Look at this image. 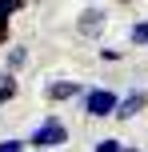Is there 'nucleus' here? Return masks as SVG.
Wrapping results in <instances>:
<instances>
[{"mask_svg": "<svg viewBox=\"0 0 148 152\" xmlns=\"http://www.w3.org/2000/svg\"><path fill=\"white\" fill-rule=\"evenodd\" d=\"M68 144V128H64V120H56V116H44V124H36V128L28 132V148L36 152H52Z\"/></svg>", "mask_w": 148, "mask_h": 152, "instance_id": "f257e3e1", "label": "nucleus"}, {"mask_svg": "<svg viewBox=\"0 0 148 152\" xmlns=\"http://www.w3.org/2000/svg\"><path fill=\"white\" fill-rule=\"evenodd\" d=\"M120 108V96L112 88H88L84 92V112L92 116V120H104V116H116Z\"/></svg>", "mask_w": 148, "mask_h": 152, "instance_id": "f03ea898", "label": "nucleus"}, {"mask_svg": "<svg viewBox=\"0 0 148 152\" xmlns=\"http://www.w3.org/2000/svg\"><path fill=\"white\" fill-rule=\"evenodd\" d=\"M80 36H88V40H96L104 32V24H108V12H104V8H84V12H80Z\"/></svg>", "mask_w": 148, "mask_h": 152, "instance_id": "7ed1b4c3", "label": "nucleus"}, {"mask_svg": "<svg viewBox=\"0 0 148 152\" xmlns=\"http://www.w3.org/2000/svg\"><path fill=\"white\" fill-rule=\"evenodd\" d=\"M84 92H88V88L76 84V80H52V84L44 88V96H48V100H76V96L84 100Z\"/></svg>", "mask_w": 148, "mask_h": 152, "instance_id": "20e7f679", "label": "nucleus"}, {"mask_svg": "<svg viewBox=\"0 0 148 152\" xmlns=\"http://www.w3.org/2000/svg\"><path fill=\"white\" fill-rule=\"evenodd\" d=\"M144 104H148L144 92H128V96L120 100V108H116V120H132L136 112H144Z\"/></svg>", "mask_w": 148, "mask_h": 152, "instance_id": "39448f33", "label": "nucleus"}, {"mask_svg": "<svg viewBox=\"0 0 148 152\" xmlns=\"http://www.w3.org/2000/svg\"><path fill=\"white\" fill-rule=\"evenodd\" d=\"M20 0H4V4H0V44H4V40H8V16H12V12H20Z\"/></svg>", "mask_w": 148, "mask_h": 152, "instance_id": "423d86ee", "label": "nucleus"}, {"mask_svg": "<svg viewBox=\"0 0 148 152\" xmlns=\"http://www.w3.org/2000/svg\"><path fill=\"white\" fill-rule=\"evenodd\" d=\"M16 96V72H0V104H8V100Z\"/></svg>", "mask_w": 148, "mask_h": 152, "instance_id": "0eeeda50", "label": "nucleus"}, {"mask_svg": "<svg viewBox=\"0 0 148 152\" xmlns=\"http://www.w3.org/2000/svg\"><path fill=\"white\" fill-rule=\"evenodd\" d=\"M24 64H28V48H24V44H16L12 52H8V72H16V68H24Z\"/></svg>", "mask_w": 148, "mask_h": 152, "instance_id": "6e6552de", "label": "nucleus"}, {"mask_svg": "<svg viewBox=\"0 0 148 152\" xmlns=\"http://www.w3.org/2000/svg\"><path fill=\"white\" fill-rule=\"evenodd\" d=\"M128 40H132L136 48H140V44H148V16H144V20H136V24H132V32H128Z\"/></svg>", "mask_w": 148, "mask_h": 152, "instance_id": "1a4fd4ad", "label": "nucleus"}, {"mask_svg": "<svg viewBox=\"0 0 148 152\" xmlns=\"http://www.w3.org/2000/svg\"><path fill=\"white\" fill-rule=\"evenodd\" d=\"M92 152H124V144H120V140H112V136H104V140H96Z\"/></svg>", "mask_w": 148, "mask_h": 152, "instance_id": "9d476101", "label": "nucleus"}, {"mask_svg": "<svg viewBox=\"0 0 148 152\" xmlns=\"http://www.w3.org/2000/svg\"><path fill=\"white\" fill-rule=\"evenodd\" d=\"M28 140H0V152H24Z\"/></svg>", "mask_w": 148, "mask_h": 152, "instance_id": "9b49d317", "label": "nucleus"}, {"mask_svg": "<svg viewBox=\"0 0 148 152\" xmlns=\"http://www.w3.org/2000/svg\"><path fill=\"white\" fill-rule=\"evenodd\" d=\"M100 60H104V64H116L120 52H116V48H100Z\"/></svg>", "mask_w": 148, "mask_h": 152, "instance_id": "f8f14e48", "label": "nucleus"}, {"mask_svg": "<svg viewBox=\"0 0 148 152\" xmlns=\"http://www.w3.org/2000/svg\"><path fill=\"white\" fill-rule=\"evenodd\" d=\"M124 152H140V148H124Z\"/></svg>", "mask_w": 148, "mask_h": 152, "instance_id": "ddd939ff", "label": "nucleus"}]
</instances>
